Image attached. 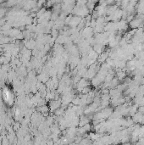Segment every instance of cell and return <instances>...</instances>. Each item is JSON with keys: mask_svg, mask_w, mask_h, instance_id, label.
<instances>
[{"mask_svg": "<svg viewBox=\"0 0 144 145\" xmlns=\"http://www.w3.org/2000/svg\"><path fill=\"white\" fill-rule=\"evenodd\" d=\"M4 99L6 101V103H9V104H11L13 103V94L8 89H4Z\"/></svg>", "mask_w": 144, "mask_h": 145, "instance_id": "1", "label": "cell"}]
</instances>
